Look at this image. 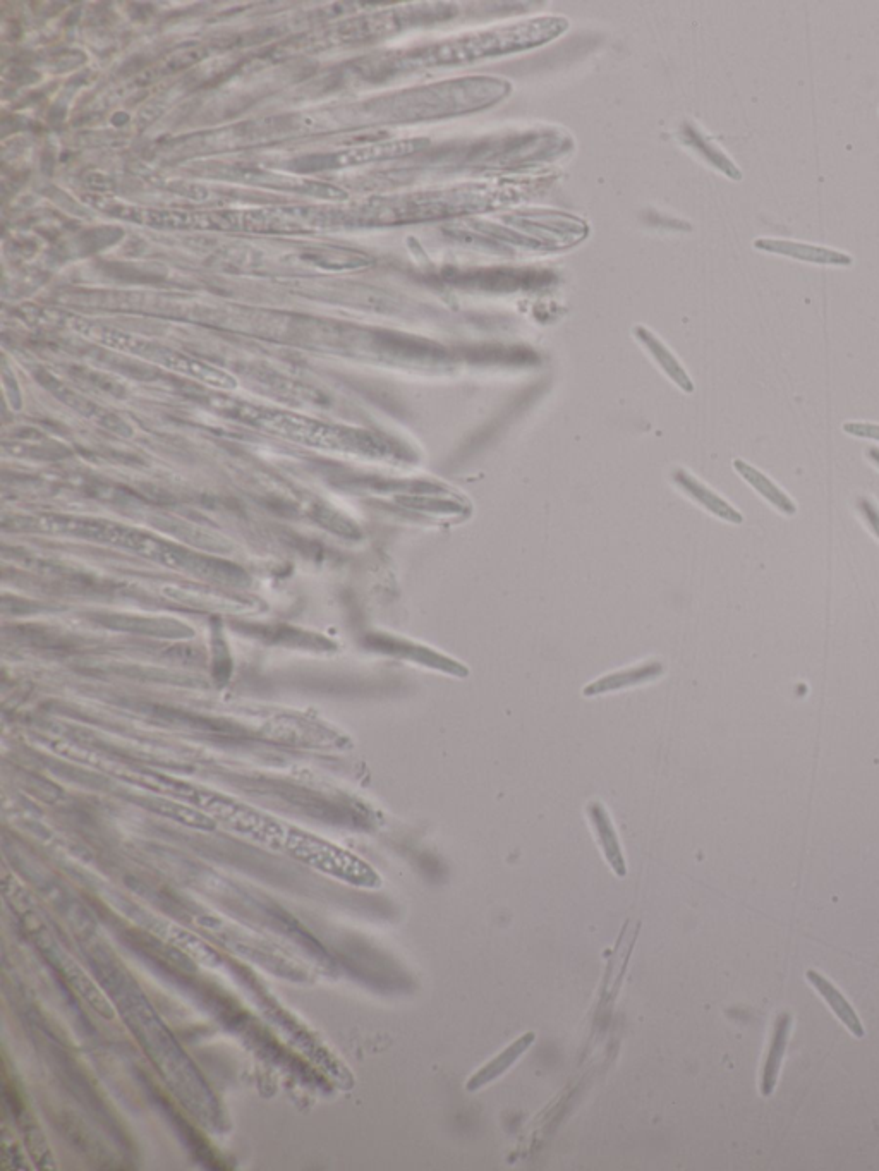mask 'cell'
<instances>
[{
  "mask_svg": "<svg viewBox=\"0 0 879 1171\" xmlns=\"http://www.w3.org/2000/svg\"><path fill=\"white\" fill-rule=\"evenodd\" d=\"M790 1027H792V1017L790 1014L778 1015L776 1019L775 1031H773V1039H771L770 1053L766 1058L763 1068V1080H761V1094L763 1096H771L775 1091L776 1080L780 1074V1067H782L783 1053L787 1048V1041H789Z\"/></svg>",
  "mask_w": 879,
  "mask_h": 1171,
  "instance_id": "obj_7",
  "label": "cell"
},
{
  "mask_svg": "<svg viewBox=\"0 0 879 1171\" xmlns=\"http://www.w3.org/2000/svg\"><path fill=\"white\" fill-rule=\"evenodd\" d=\"M567 28L562 19H536L524 25L505 26L476 33L471 37L431 45L419 52L418 66H450L461 62L478 61L490 55L536 47L560 35Z\"/></svg>",
  "mask_w": 879,
  "mask_h": 1171,
  "instance_id": "obj_1",
  "label": "cell"
},
{
  "mask_svg": "<svg viewBox=\"0 0 879 1171\" xmlns=\"http://www.w3.org/2000/svg\"><path fill=\"white\" fill-rule=\"evenodd\" d=\"M675 481H677V485H679L680 488H682V490H684V492H686L687 495L692 498V500H696V502H698L701 507H704V509L708 510V512H711L713 516L720 517V519H723V521L732 522V524H742V522H744V517H742V514H740L739 510L734 509V507L728 504V502H725V500H723L720 495H716L715 492H711L708 486H704L701 481L696 480V478H692L691 474L686 473V471L679 469V471L675 473Z\"/></svg>",
  "mask_w": 879,
  "mask_h": 1171,
  "instance_id": "obj_5",
  "label": "cell"
},
{
  "mask_svg": "<svg viewBox=\"0 0 879 1171\" xmlns=\"http://www.w3.org/2000/svg\"><path fill=\"white\" fill-rule=\"evenodd\" d=\"M663 674V667L660 663H646L643 667L631 668V670H620L617 674L607 675L603 679L596 680L593 684H589L584 689V696H598V694H605L610 691H620L625 687L637 686V684H644L649 680L656 679L658 675Z\"/></svg>",
  "mask_w": 879,
  "mask_h": 1171,
  "instance_id": "obj_10",
  "label": "cell"
},
{
  "mask_svg": "<svg viewBox=\"0 0 879 1171\" xmlns=\"http://www.w3.org/2000/svg\"><path fill=\"white\" fill-rule=\"evenodd\" d=\"M806 976L809 979V983L818 989L819 995L825 998V1002L830 1005L831 1010L835 1012L838 1019L842 1020L843 1024L854 1034L855 1038H862L864 1036V1027H862L861 1020L855 1014L852 1005L843 998L842 993L825 976H821L816 971H807Z\"/></svg>",
  "mask_w": 879,
  "mask_h": 1171,
  "instance_id": "obj_9",
  "label": "cell"
},
{
  "mask_svg": "<svg viewBox=\"0 0 879 1171\" xmlns=\"http://www.w3.org/2000/svg\"><path fill=\"white\" fill-rule=\"evenodd\" d=\"M867 457H869V459H871V461H873L874 464H876V466L879 468V447H874V445L873 447H869V449H867Z\"/></svg>",
  "mask_w": 879,
  "mask_h": 1171,
  "instance_id": "obj_15",
  "label": "cell"
},
{
  "mask_svg": "<svg viewBox=\"0 0 879 1171\" xmlns=\"http://www.w3.org/2000/svg\"><path fill=\"white\" fill-rule=\"evenodd\" d=\"M189 801H193L196 806L207 811L208 816H212L215 820L224 821L225 825L236 830L237 833H243L246 837L253 838L256 842H261V844L273 847V849L284 847L287 826L282 825L280 821L273 820L270 816L258 813L255 809L239 804V802L225 799L222 795L210 794V792H203V790L194 789L193 794L189 795Z\"/></svg>",
  "mask_w": 879,
  "mask_h": 1171,
  "instance_id": "obj_3",
  "label": "cell"
},
{
  "mask_svg": "<svg viewBox=\"0 0 879 1171\" xmlns=\"http://www.w3.org/2000/svg\"><path fill=\"white\" fill-rule=\"evenodd\" d=\"M71 983L93 1007L97 1008L100 1014L105 1015L107 1019H112V1008L109 1007V1003L105 1002L104 996L100 995V991L95 988V984L91 983L85 974L76 972V976H71Z\"/></svg>",
  "mask_w": 879,
  "mask_h": 1171,
  "instance_id": "obj_12",
  "label": "cell"
},
{
  "mask_svg": "<svg viewBox=\"0 0 879 1171\" xmlns=\"http://www.w3.org/2000/svg\"><path fill=\"white\" fill-rule=\"evenodd\" d=\"M294 859L308 864L311 868L322 873L330 874L337 880L346 881L349 885L359 888H378L382 885L380 876L375 869L361 861L347 850L330 844L323 838L315 837L310 833L301 832L292 826H287L284 847Z\"/></svg>",
  "mask_w": 879,
  "mask_h": 1171,
  "instance_id": "obj_2",
  "label": "cell"
},
{
  "mask_svg": "<svg viewBox=\"0 0 879 1171\" xmlns=\"http://www.w3.org/2000/svg\"><path fill=\"white\" fill-rule=\"evenodd\" d=\"M734 468L778 512H782L785 516H794L795 512H797V505L794 504V500L787 493L783 492L780 486L775 485L766 474L761 473L759 469L752 468L747 462L740 461V459H735Z\"/></svg>",
  "mask_w": 879,
  "mask_h": 1171,
  "instance_id": "obj_6",
  "label": "cell"
},
{
  "mask_svg": "<svg viewBox=\"0 0 879 1171\" xmlns=\"http://www.w3.org/2000/svg\"><path fill=\"white\" fill-rule=\"evenodd\" d=\"M534 1034H526L524 1038L519 1039L517 1043L512 1044L509 1050L504 1051L502 1055L495 1058L492 1063H488L479 1074L474 1075L473 1079L469 1080L467 1084V1091H476L481 1086H485L488 1082H492L495 1077L505 1072L507 1068L516 1062L517 1058L528 1050L529 1044L533 1043Z\"/></svg>",
  "mask_w": 879,
  "mask_h": 1171,
  "instance_id": "obj_11",
  "label": "cell"
},
{
  "mask_svg": "<svg viewBox=\"0 0 879 1171\" xmlns=\"http://www.w3.org/2000/svg\"><path fill=\"white\" fill-rule=\"evenodd\" d=\"M857 510L861 514L862 519L866 522L869 529L873 531L874 536L879 540V507L874 504L871 498L859 497L857 498Z\"/></svg>",
  "mask_w": 879,
  "mask_h": 1171,
  "instance_id": "obj_13",
  "label": "cell"
},
{
  "mask_svg": "<svg viewBox=\"0 0 879 1171\" xmlns=\"http://www.w3.org/2000/svg\"><path fill=\"white\" fill-rule=\"evenodd\" d=\"M754 248L759 251H766V253H775V255L787 256V258H794V260L807 261V263H816V265H838V267H849L854 263V258L838 251V249L825 248V246H814V244L801 243V241H790V239H773V237H761L754 241Z\"/></svg>",
  "mask_w": 879,
  "mask_h": 1171,
  "instance_id": "obj_4",
  "label": "cell"
},
{
  "mask_svg": "<svg viewBox=\"0 0 879 1171\" xmlns=\"http://www.w3.org/2000/svg\"><path fill=\"white\" fill-rule=\"evenodd\" d=\"M843 431L852 437L878 440L879 442V425H873V423H845Z\"/></svg>",
  "mask_w": 879,
  "mask_h": 1171,
  "instance_id": "obj_14",
  "label": "cell"
},
{
  "mask_svg": "<svg viewBox=\"0 0 879 1171\" xmlns=\"http://www.w3.org/2000/svg\"><path fill=\"white\" fill-rule=\"evenodd\" d=\"M588 813L589 818H591V823L595 826L596 835H598L601 849L605 852L607 861L615 869V873L619 874V876H625L627 869H625L624 856H622V850H620L619 838H617V833L613 830L612 821H610V816L605 811V807L601 806L600 802H591L588 806Z\"/></svg>",
  "mask_w": 879,
  "mask_h": 1171,
  "instance_id": "obj_8",
  "label": "cell"
}]
</instances>
